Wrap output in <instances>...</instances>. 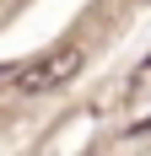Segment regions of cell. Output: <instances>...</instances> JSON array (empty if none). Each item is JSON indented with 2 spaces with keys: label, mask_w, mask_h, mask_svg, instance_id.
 Here are the masks:
<instances>
[{
  "label": "cell",
  "mask_w": 151,
  "mask_h": 156,
  "mask_svg": "<svg viewBox=\"0 0 151 156\" xmlns=\"http://www.w3.org/2000/svg\"><path fill=\"white\" fill-rule=\"evenodd\" d=\"M81 70V48H70V43H60L54 54H49L43 65H32L27 76L16 81V92H54V86H65V81Z\"/></svg>",
  "instance_id": "1"
}]
</instances>
